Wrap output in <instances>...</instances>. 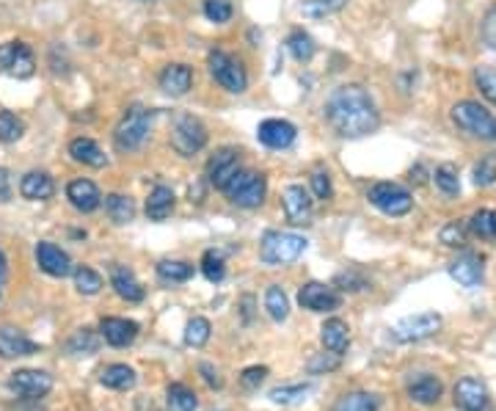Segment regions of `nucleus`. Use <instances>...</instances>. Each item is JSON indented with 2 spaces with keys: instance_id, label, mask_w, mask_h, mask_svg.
<instances>
[{
  "instance_id": "nucleus-57",
  "label": "nucleus",
  "mask_w": 496,
  "mask_h": 411,
  "mask_svg": "<svg viewBox=\"0 0 496 411\" xmlns=\"http://www.w3.org/2000/svg\"><path fill=\"white\" fill-rule=\"evenodd\" d=\"M251 304H254V298L246 296V298H243V307H246V309H243V318H246V323L251 320Z\"/></svg>"
},
{
  "instance_id": "nucleus-56",
  "label": "nucleus",
  "mask_w": 496,
  "mask_h": 411,
  "mask_svg": "<svg viewBox=\"0 0 496 411\" xmlns=\"http://www.w3.org/2000/svg\"><path fill=\"white\" fill-rule=\"evenodd\" d=\"M4 282H6V257L0 251V290H4Z\"/></svg>"
},
{
  "instance_id": "nucleus-41",
  "label": "nucleus",
  "mask_w": 496,
  "mask_h": 411,
  "mask_svg": "<svg viewBox=\"0 0 496 411\" xmlns=\"http://www.w3.org/2000/svg\"><path fill=\"white\" fill-rule=\"evenodd\" d=\"M287 50H290V55H293L296 61L306 64V61H312V55H315V39H312L309 34H304V31H293V34L287 36Z\"/></svg>"
},
{
  "instance_id": "nucleus-55",
  "label": "nucleus",
  "mask_w": 496,
  "mask_h": 411,
  "mask_svg": "<svg viewBox=\"0 0 496 411\" xmlns=\"http://www.w3.org/2000/svg\"><path fill=\"white\" fill-rule=\"evenodd\" d=\"M12 196V182H9V171L0 169V201H6Z\"/></svg>"
},
{
  "instance_id": "nucleus-30",
  "label": "nucleus",
  "mask_w": 496,
  "mask_h": 411,
  "mask_svg": "<svg viewBox=\"0 0 496 411\" xmlns=\"http://www.w3.org/2000/svg\"><path fill=\"white\" fill-rule=\"evenodd\" d=\"M105 213L113 224H130L135 219V204L124 193H108L105 196Z\"/></svg>"
},
{
  "instance_id": "nucleus-29",
  "label": "nucleus",
  "mask_w": 496,
  "mask_h": 411,
  "mask_svg": "<svg viewBox=\"0 0 496 411\" xmlns=\"http://www.w3.org/2000/svg\"><path fill=\"white\" fill-rule=\"evenodd\" d=\"M135 381H138V376H135V370L127 367V365H108V367L100 373V384L108 387V389H119V392L132 389Z\"/></svg>"
},
{
  "instance_id": "nucleus-45",
  "label": "nucleus",
  "mask_w": 496,
  "mask_h": 411,
  "mask_svg": "<svg viewBox=\"0 0 496 411\" xmlns=\"http://www.w3.org/2000/svg\"><path fill=\"white\" fill-rule=\"evenodd\" d=\"M474 83H477L480 94H482L491 105H496V70H493V66H477Z\"/></svg>"
},
{
  "instance_id": "nucleus-6",
  "label": "nucleus",
  "mask_w": 496,
  "mask_h": 411,
  "mask_svg": "<svg viewBox=\"0 0 496 411\" xmlns=\"http://www.w3.org/2000/svg\"><path fill=\"white\" fill-rule=\"evenodd\" d=\"M224 193L229 196L232 204H238V208H246V210H254L259 208V204L265 201V193H267V182L262 174L257 171H238L229 185L224 188Z\"/></svg>"
},
{
  "instance_id": "nucleus-26",
  "label": "nucleus",
  "mask_w": 496,
  "mask_h": 411,
  "mask_svg": "<svg viewBox=\"0 0 496 411\" xmlns=\"http://www.w3.org/2000/svg\"><path fill=\"white\" fill-rule=\"evenodd\" d=\"M20 193L28 201H44L55 193V182L47 171H28L20 182Z\"/></svg>"
},
{
  "instance_id": "nucleus-1",
  "label": "nucleus",
  "mask_w": 496,
  "mask_h": 411,
  "mask_svg": "<svg viewBox=\"0 0 496 411\" xmlns=\"http://www.w3.org/2000/svg\"><path fill=\"white\" fill-rule=\"evenodd\" d=\"M326 119L342 139H365V135L375 132L381 124V116H378V108H375L370 92L359 83L339 86L328 97Z\"/></svg>"
},
{
  "instance_id": "nucleus-25",
  "label": "nucleus",
  "mask_w": 496,
  "mask_h": 411,
  "mask_svg": "<svg viewBox=\"0 0 496 411\" xmlns=\"http://www.w3.org/2000/svg\"><path fill=\"white\" fill-rule=\"evenodd\" d=\"M320 339H323V346H326V351H331V354H345L347 351V346H350V328H347V323L345 320H339V318H331V320H326L323 323V328H320Z\"/></svg>"
},
{
  "instance_id": "nucleus-50",
  "label": "nucleus",
  "mask_w": 496,
  "mask_h": 411,
  "mask_svg": "<svg viewBox=\"0 0 496 411\" xmlns=\"http://www.w3.org/2000/svg\"><path fill=\"white\" fill-rule=\"evenodd\" d=\"M312 193H315L317 199H323V201H328V199L334 196V185H331L328 174H323V171L312 174Z\"/></svg>"
},
{
  "instance_id": "nucleus-27",
  "label": "nucleus",
  "mask_w": 496,
  "mask_h": 411,
  "mask_svg": "<svg viewBox=\"0 0 496 411\" xmlns=\"http://www.w3.org/2000/svg\"><path fill=\"white\" fill-rule=\"evenodd\" d=\"M69 155H73V161H78L83 166H92V169H102L108 163L105 152L92 139H75L73 144H69Z\"/></svg>"
},
{
  "instance_id": "nucleus-38",
  "label": "nucleus",
  "mask_w": 496,
  "mask_h": 411,
  "mask_svg": "<svg viewBox=\"0 0 496 411\" xmlns=\"http://www.w3.org/2000/svg\"><path fill=\"white\" fill-rule=\"evenodd\" d=\"M73 273H75V288H78V293H83V296H97L100 290H102V277L94 270V268H89V265H78V268H73Z\"/></svg>"
},
{
  "instance_id": "nucleus-54",
  "label": "nucleus",
  "mask_w": 496,
  "mask_h": 411,
  "mask_svg": "<svg viewBox=\"0 0 496 411\" xmlns=\"http://www.w3.org/2000/svg\"><path fill=\"white\" fill-rule=\"evenodd\" d=\"M482 36H485V42L496 50V9L485 17V25H482Z\"/></svg>"
},
{
  "instance_id": "nucleus-22",
  "label": "nucleus",
  "mask_w": 496,
  "mask_h": 411,
  "mask_svg": "<svg viewBox=\"0 0 496 411\" xmlns=\"http://www.w3.org/2000/svg\"><path fill=\"white\" fill-rule=\"evenodd\" d=\"M482 259L477 254H463L450 265V277L461 285V288H477L482 282Z\"/></svg>"
},
{
  "instance_id": "nucleus-16",
  "label": "nucleus",
  "mask_w": 496,
  "mask_h": 411,
  "mask_svg": "<svg viewBox=\"0 0 496 411\" xmlns=\"http://www.w3.org/2000/svg\"><path fill=\"white\" fill-rule=\"evenodd\" d=\"M455 406L461 411H488L491 408V395L488 387L477 378H461L452 389Z\"/></svg>"
},
{
  "instance_id": "nucleus-13",
  "label": "nucleus",
  "mask_w": 496,
  "mask_h": 411,
  "mask_svg": "<svg viewBox=\"0 0 496 411\" xmlns=\"http://www.w3.org/2000/svg\"><path fill=\"white\" fill-rule=\"evenodd\" d=\"M298 304L309 312H334L339 309L342 298L339 293L331 288V285H323V282H306L301 290H298Z\"/></svg>"
},
{
  "instance_id": "nucleus-48",
  "label": "nucleus",
  "mask_w": 496,
  "mask_h": 411,
  "mask_svg": "<svg viewBox=\"0 0 496 411\" xmlns=\"http://www.w3.org/2000/svg\"><path fill=\"white\" fill-rule=\"evenodd\" d=\"M466 235H469V227L463 224V221H450L444 230H442V243L444 246H452V249H461V246H466Z\"/></svg>"
},
{
  "instance_id": "nucleus-31",
  "label": "nucleus",
  "mask_w": 496,
  "mask_h": 411,
  "mask_svg": "<svg viewBox=\"0 0 496 411\" xmlns=\"http://www.w3.org/2000/svg\"><path fill=\"white\" fill-rule=\"evenodd\" d=\"M97 348H100V334L92 328H78L66 342V351L75 357H92V354H97Z\"/></svg>"
},
{
  "instance_id": "nucleus-37",
  "label": "nucleus",
  "mask_w": 496,
  "mask_h": 411,
  "mask_svg": "<svg viewBox=\"0 0 496 411\" xmlns=\"http://www.w3.org/2000/svg\"><path fill=\"white\" fill-rule=\"evenodd\" d=\"M466 227L480 240H496V210H477Z\"/></svg>"
},
{
  "instance_id": "nucleus-12",
  "label": "nucleus",
  "mask_w": 496,
  "mask_h": 411,
  "mask_svg": "<svg viewBox=\"0 0 496 411\" xmlns=\"http://www.w3.org/2000/svg\"><path fill=\"white\" fill-rule=\"evenodd\" d=\"M240 171V152L238 150H219L207 163V180L212 188L224 191L229 185V180Z\"/></svg>"
},
{
  "instance_id": "nucleus-23",
  "label": "nucleus",
  "mask_w": 496,
  "mask_h": 411,
  "mask_svg": "<svg viewBox=\"0 0 496 411\" xmlns=\"http://www.w3.org/2000/svg\"><path fill=\"white\" fill-rule=\"evenodd\" d=\"M193 86V70L185 64H169L160 73V89L171 97H182L188 94Z\"/></svg>"
},
{
  "instance_id": "nucleus-4",
  "label": "nucleus",
  "mask_w": 496,
  "mask_h": 411,
  "mask_svg": "<svg viewBox=\"0 0 496 411\" xmlns=\"http://www.w3.org/2000/svg\"><path fill=\"white\" fill-rule=\"evenodd\" d=\"M306 251V238L296 235V232H265L262 246H259V257L265 265H287L296 262L301 254Z\"/></svg>"
},
{
  "instance_id": "nucleus-2",
  "label": "nucleus",
  "mask_w": 496,
  "mask_h": 411,
  "mask_svg": "<svg viewBox=\"0 0 496 411\" xmlns=\"http://www.w3.org/2000/svg\"><path fill=\"white\" fill-rule=\"evenodd\" d=\"M452 122L458 130H463L466 135H472V139H477V142H496V116L474 100L455 103L452 105Z\"/></svg>"
},
{
  "instance_id": "nucleus-21",
  "label": "nucleus",
  "mask_w": 496,
  "mask_h": 411,
  "mask_svg": "<svg viewBox=\"0 0 496 411\" xmlns=\"http://www.w3.org/2000/svg\"><path fill=\"white\" fill-rule=\"evenodd\" d=\"M111 288L116 290L119 298H124L127 304H138L144 301V288L135 279V273L124 265H113L111 268Z\"/></svg>"
},
{
  "instance_id": "nucleus-42",
  "label": "nucleus",
  "mask_w": 496,
  "mask_h": 411,
  "mask_svg": "<svg viewBox=\"0 0 496 411\" xmlns=\"http://www.w3.org/2000/svg\"><path fill=\"white\" fill-rule=\"evenodd\" d=\"M433 180H436V188L444 193V196H458L461 193V177H458V169L452 163H442L436 171H433Z\"/></svg>"
},
{
  "instance_id": "nucleus-14",
  "label": "nucleus",
  "mask_w": 496,
  "mask_h": 411,
  "mask_svg": "<svg viewBox=\"0 0 496 411\" xmlns=\"http://www.w3.org/2000/svg\"><path fill=\"white\" fill-rule=\"evenodd\" d=\"M296 124L287 122V119H265L259 127H257V139L259 144H265L267 150H287L293 142H296Z\"/></svg>"
},
{
  "instance_id": "nucleus-15",
  "label": "nucleus",
  "mask_w": 496,
  "mask_h": 411,
  "mask_svg": "<svg viewBox=\"0 0 496 411\" xmlns=\"http://www.w3.org/2000/svg\"><path fill=\"white\" fill-rule=\"evenodd\" d=\"M281 204H285V216L290 224L304 227L312 221V196L304 185H287L281 193Z\"/></svg>"
},
{
  "instance_id": "nucleus-40",
  "label": "nucleus",
  "mask_w": 496,
  "mask_h": 411,
  "mask_svg": "<svg viewBox=\"0 0 496 411\" xmlns=\"http://www.w3.org/2000/svg\"><path fill=\"white\" fill-rule=\"evenodd\" d=\"M347 6V0H306L301 6L304 17L309 20H323V17H331L336 12H342Z\"/></svg>"
},
{
  "instance_id": "nucleus-20",
  "label": "nucleus",
  "mask_w": 496,
  "mask_h": 411,
  "mask_svg": "<svg viewBox=\"0 0 496 411\" xmlns=\"http://www.w3.org/2000/svg\"><path fill=\"white\" fill-rule=\"evenodd\" d=\"M66 199L73 201V208L81 213H94L102 204V193L92 180H73L66 185Z\"/></svg>"
},
{
  "instance_id": "nucleus-11",
  "label": "nucleus",
  "mask_w": 496,
  "mask_h": 411,
  "mask_svg": "<svg viewBox=\"0 0 496 411\" xmlns=\"http://www.w3.org/2000/svg\"><path fill=\"white\" fill-rule=\"evenodd\" d=\"M9 389L20 397H28V400H36V397H44L50 389H53V376L44 373V370H15L12 378H9Z\"/></svg>"
},
{
  "instance_id": "nucleus-34",
  "label": "nucleus",
  "mask_w": 496,
  "mask_h": 411,
  "mask_svg": "<svg viewBox=\"0 0 496 411\" xmlns=\"http://www.w3.org/2000/svg\"><path fill=\"white\" fill-rule=\"evenodd\" d=\"M158 277L169 285H180L193 277V265L182 262V259H163V262H158Z\"/></svg>"
},
{
  "instance_id": "nucleus-53",
  "label": "nucleus",
  "mask_w": 496,
  "mask_h": 411,
  "mask_svg": "<svg viewBox=\"0 0 496 411\" xmlns=\"http://www.w3.org/2000/svg\"><path fill=\"white\" fill-rule=\"evenodd\" d=\"M199 373H201V378L207 381V387H212V389H221L224 387V378H221V373L212 367L209 362H201L199 365Z\"/></svg>"
},
{
  "instance_id": "nucleus-35",
  "label": "nucleus",
  "mask_w": 496,
  "mask_h": 411,
  "mask_svg": "<svg viewBox=\"0 0 496 411\" xmlns=\"http://www.w3.org/2000/svg\"><path fill=\"white\" fill-rule=\"evenodd\" d=\"M312 384H287V387H276L270 389V400L278 403V406H296V403H304L306 395H312Z\"/></svg>"
},
{
  "instance_id": "nucleus-17",
  "label": "nucleus",
  "mask_w": 496,
  "mask_h": 411,
  "mask_svg": "<svg viewBox=\"0 0 496 411\" xmlns=\"http://www.w3.org/2000/svg\"><path fill=\"white\" fill-rule=\"evenodd\" d=\"M36 262L47 277H55V279H63L73 273V259H69V254L50 240L36 243Z\"/></svg>"
},
{
  "instance_id": "nucleus-32",
  "label": "nucleus",
  "mask_w": 496,
  "mask_h": 411,
  "mask_svg": "<svg viewBox=\"0 0 496 411\" xmlns=\"http://www.w3.org/2000/svg\"><path fill=\"white\" fill-rule=\"evenodd\" d=\"M265 309H267V315L276 323H285L287 320V315H290V298H287V293L281 290L278 285H270L267 288V293H265Z\"/></svg>"
},
{
  "instance_id": "nucleus-10",
  "label": "nucleus",
  "mask_w": 496,
  "mask_h": 411,
  "mask_svg": "<svg viewBox=\"0 0 496 411\" xmlns=\"http://www.w3.org/2000/svg\"><path fill=\"white\" fill-rule=\"evenodd\" d=\"M439 328H442V315H436V312H419V315L403 318L392 328V337L397 342H419V339H428L431 334H436Z\"/></svg>"
},
{
  "instance_id": "nucleus-49",
  "label": "nucleus",
  "mask_w": 496,
  "mask_h": 411,
  "mask_svg": "<svg viewBox=\"0 0 496 411\" xmlns=\"http://www.w3.org/2000/svg\"><path fill=\"white\" fill-rule=\"evenodd\" d=\"M339 365H342V357L328 351V354H317V357H312V359L306 362V370H309L312 376H320V373H334Z\"/></svg>"
},
{
  "instance_id": "nucleus-47",
  "label": "nucleus",
  "mask_w": 496,
  "mask_h": 411,
  "mask_svg": "<svg viewBox=\"0 0 496 411\" xmlns=\"http://www.w3.org/2000/svg\"><path fill=\"white\" fill-rule=\"evenodd\" d=\"M472 177H474V185H480V188L493 185V182H496V158H493V155H485V158L474 166Z\"/></svg>"
},
{
  "instance_id": "nucleus-19",
  "label": "nucleus",
  "mask_w": 496,
  "mask_h": 411,
  "mask_svg": "<svg viewBox=\"0 0 496 411\" xmlns=\"http://www.w3.org/2000/svg\"><path fill=\"white\" fill-rule=\"evenodd\" d=\"M100 337L113 348H127L138 337V323L127 318H102L100 323Z\"/></svg>"
},
{
  "instance_id": "nucleus-46",
  "label": "nucleus",
  "mask_w": 496,
  "mask_h": 411,
  "mask_svg": "<svg viewBox=\"0 0 496 411\" xmlns=\"http://www.w3.org/2000/svg\"><path fill=\"white\" fill-rule=\"evenodd\" d=\"M232 15H235L232 0H204V17H207L209 23L224 25V23L232 20Z\"/></svg>"
},
{
  "instance_id": "nucleus-9",
  "label": "nucleus",
  "mask_w": 496,
  "mask_h": 411,
  "mask_svg": "<svg viewBox=\"0 0 496 411\" xmlns=\"http://www.w3.org/2000/svg\"><path fill=\"white\" fill-rule=\"evenodd\" d=\"M0 73L9 75V78H17V81L31 78L36 73L34 50L25 42H6V44H0Z\"/></svg>"
},
{
  "instance_id": "nucleus-52",
  "label": "nucleus",
  "mask_w": 496,
  "mask_h": 411,
  "mask_svg": "<svg viewBox=\"0 0 496 411\" xmlns=\"http://www.w3.org/2000/svg\"><path fill=\"white\" fill-rule=\"evenodd\" d=\"M336 285H339V290H350V293H356V290H365V288H367V282L359 277V273H339V277H336Z\"/></svg>"
},
{
  "instance_id": "nucleus-5",
  "label": "nucleus",
  "mask_w": 496,
  "mask_h": 411,
  "mask_svg": "<svg viewBox=\"0 0 496 411\" xmlns=\"http://www.w3.org/2000/svg\"><path fill=\"white\" fill-rule=\"evenodd\" d=\"M171 147L182 158H193L207 147V127L190 113H180L171 124Z\"/></svg>"
},
{
  "instance_id": "nucleus-18",
  "label": "nucleus",
  "mask_w": 496,
  "mask_h": 411,
  "mask_svg": "<svg viewBox=\"0 0 496 411\" xmlns=\"http://www.w3.org/2000/svg\"><path fill=\"white\" fill-rule=\"evenodd\" d=\"M39 354V342L28 339L23 331L12 326H0V359H20Z\"/></svg>"
},
{
  "instance_id": "nucleus-33",
  "label": "nucleus",
  "mask_w": 496,
  "mask_h": 411,
  "mask_svg": "<svg viewBox=\"0 0 496 411\" xmlns=\"http://www.w3.org/2000/svg\"><path fill=\"white\" fill-rule=\"evenodd\" d=\"M166 406H169V411H196L199 397L185 384H171L169 392H166Z\"/></svg>"
},
{
  "instance_id": "nucleus-39",
  "label": "nucleus",
  "mask_w": 496,
  "mask_h": 411,
  "mask_svg": "<svg viewBox=\"0 0 496 411\" xmlns=\"http://www.w3.org/2000/svg\"><path fill=\"white\" fill-rule=\"evenodd\" d=\"M201 273L207 277V282H212V285H219V282H224V277H227V262H224V254L221 251H204V257H201Z\"/></svg>"
},
{
  "instance_id": "nucleus-36",
  "label": "nucleus",
  "mask_w": 496,
  "mask_h": 411,
  "mask_svg": "<svg viewBox=\"0 0 496 411\" xmlns=\"http://www.w3.org/2000/svg\"><path fill=\"white\" fill-rule=\"evenodd\" d=\"M334 411H378V397L370 392H347L334 403Z\"/></svg>"
},
{
  "instance_id": "nucleus-7",
  "label": "nucleus",
  "mask_w": 496,
  "mask_h": 411,
  "mask_svg": "<svg viewBox=\"0 0 496 411\" xmlns=\"http://www.w3.org/2000/svg\"><path fill=\"white\" fill-rule=\"evenodd\" d=\"M207 64H209V75L216 78V83H221L227 92L243 94V92L248 89V75H246V70H243V64H240L238 58H232L229 53H224V50H212L209 58H207Z\"/></svg>"
},
{
  "instance_id": "nucleus-28",
  "label": "nucleus",
  "mask_w": 496,
  "mask_h": 411,
  "mask_svg": "<svg viewBox=\"0 0 496 411\" xmlns=\"http://www.w3.org/2000/svg\"><path fill=\"white\" fill-rule=\"evenodd\" d=\"M174 210V191L166 188V185H158L152 188L150 199H147V216L152 221H166Z\"/></svg>"
},
{
  "instance_id": "nucleus-24",
  "label": "nucleus",
  "mask_w": 496,
  "mask_h": 411,
  "mask_svg": "<svg viewBox=\"0 0 496 411\" xmlns=\"http://www.w3.org/2000/svg\"><path fill=\"white\" fill-rule=\"evenodd\" d=\"M442 392H444L442 381L436 376H431V373H422V376H416L408 384V397L413 403H419V406H433V403H439L442 400Z\"/></svg>"
},
{
  "instance_id": "nucleus-44",
  "label": "nucleus",
  "mask_w": 496,
  "mask_h": 411,
  "mask_svg": "<svg viewBox=\"0 0 496 411\" xmlns=\"http://www.w3.org/2000/svg\"><path fill=\"white\" fill-rule=\"evenodd\" d=\"M209 331H212V326H209V320H207V318H193V320L185 326V346H190V348H201V346H207Z\"/></svg>"
},
{
  "instance_id": "nucleus-8",
  "label": "nucleus",
  "mask_w": 496,
  "mask_h": 411,
  "mask_svg": "<svg viewBox=\"0 0 496 411\" xmlns=\"http://www.w3.org/2000/svg\"><path fill=\"white\" fill-rule=\"evenodd\" d=\"M367 199H370L373 208H378L384 216H392V219H400V216L411 213V208H413L411 191H405L397 182H375L370 188Z\"/></svg>"
},
{
  "instance_id": "nucleus-3",
  "label": "nucleus",
  "mask_w": 496,
  "mask_h": 411,
  "mask_svg": "<svg viewBox=\"0 0 496 411\" xmlns=\"http://www.w3.org/2000/svg\"><path fill=\"white\" fill-rule=\"evenodd\" d=\"M150 124H152V113L144 105H130L127 113L122 116V122L113 130V144L119 152H135L141 144L147 142L150 135Z\"/></svg>"
},
{
  "instance_id": "nucleus-51",
  "label": "nucleus",
  "mask_w": 496,
  "mask_h": 411,
  "mask_svg": "<svg viewBox=\"0 0 496 411\" xmlns=\"http://www.w3.org/2000/svg\"><path fill=\"white\" fill-rule=\"evenodd\" d=\"M267 378V367H246L243 376H240V384L246 389H259V384Z\"/></svg>"
},
{
  "instance_id": "nucleus-43",
  "label": "nucleus",
  "mask_w": 496,
  "mask_h": 411,
  "mask_svg": "<svg viewBox=\"0 0 496 411\" xmlns=\"http://www.w3.org/2000/svg\"><path fill=\"white\" fill-rule=\"evenodd\" d=\"M25 124L20 116H15L12 111H0V142L4 144H15L23 139Z\"/></svg>"
}]
</instances>
